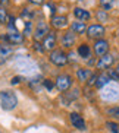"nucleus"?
<instances>
[{"instance_id":"393cba45","label":"nucleus","mask_w":119,"mask_h":133,"mask_svg":"<svg viewBox=\"0 0 119 133\" xmlns=\"http://www.w3.org/2000/svg\"><path fill=\"white\" fill-rule=\"evenodd\" d=\"M43 85L46 86V89H47V91H52L53 88H55V83H53L50 79H44V81H43Z\"/></svg>"},{"instance_id":"473e14b6","label":"nucleus","mask_w":119,"mask_h":133,"mask_svg":"<svg viewBox=\"0 0 119 133\" xmlns=\"http://www.w3.org/2000/svg\"><path fill=\"white\" fill-rule=\"evenodd\" d=\"M118 67H119V63H118Z\"/></svg>"},{"instance_id":"c85d7f7f","label":"nucleus","mask_w":119,"mask_h":133,"mask_svg":"<svg viewBox=\"0 0 119 133\" xmlns=\"http://www.w3.org/2000/svg\"><path fill=\"white\" fill-rule=\"evenodd\" d=\"M31 22H29V21H28L27 22V25H25V35H28V34H29V32H31Z\"/></svg>"},{"instance_id":"4be33fe9","label":"nucleus","mask_w":119,"mask_h":133,"mask_svg":"<svg viewBox=\"0 0 119 133\" xmlns=\"http://www.w3.org/2000/svg\"><path fill=\"white\" fill-rule=\"evenodd\" d=\"M106 127L110 130L112 133H119V126H118V123H115V121H107Z\"/></svg>"},{"instance_id":"a211bd4d","label":"nucleus","mask_w":119,"mask_h":133,"mask_svg":"<svg viewBox=\"0 0 119 133\" xmlns=\"http://www.w3.org/2000/svg\"><path fill=\"white\" fill-rule=\"evenodd\" d=\"M91 76H93V73H91L90 69H78V70H76V78H78L81 82H87V81H90Z\"/></svg>"},{"instance_id":"dca6fc26","label":"nucleus","mask_w":119,"mask_h":133,"mask_svg":"<svg viewBox=\"0 0 119 133\" xmlns=\"http://www.w3.org/2000/svg\"><path fill=\"white\" fill-rule=\"evenodd\" d=\"M110 83V78H109V75L107 73H102L97 76V81H96V86L97 88H100V89H103L106 85H109Z\"/></svg>"},{"instance_id":"4468645a","label":"nucleus","mask_w":119,"mask_h":133,"mask_svg":"<svg viewBox=\"0 0 119 133\" xmlns=\"http://www.w3.org/2000/svg\"><path fill=\"white\" fill-rule=\"evenodd\" d=\"M13 50L8 44H0V63H3L9 56H12Z\"/></svg>"},{"instance_id":"412c9836","label":"nucleus","mask_w":119,"mask_h":133,"mask_svg":"<svg viewBox=\"0 0 119 133\" xmlns=\"http://www.w3.org/2000/svg\"><path fill=\"white\" fill-rule=\"evenodd\" d=\"M115 4V0H100V6L104 9V10H110Z\"/></svg>"},{"instance_id":"f257e3e1","label":"nucleus","mask_w":119,"mask_h":133,"mask_svg":"<svg viewBox=\"0 0 119 133\" xmlns=\"http://www.w3.org/2000/svg\"><path fill=\"white\" fill-rule=\"evenodd\" d=\"M0 104L4 111H12L18 105V97L13 91H0Z\"/></svg>"},{"instance_id":"f3484780","label":"nucleus","mask_w":119,"mask_h":133,"mask_svg":"<svg viewBox=\"0 0 119 133\" xmlns=\"http://www.w3.org/2000/svg\"><path fill=\"white\" fill-rule=\"evenodd\" d=\"M71 31L74 34H84V32L87 31V25L81 22V21H76V22H72L71 25Z\"/></svg>"},{"instance_id":"7ed1b4c3","label":"nucleus","mask_w":119,"mask_h":133,"mask_svg":"<svg viewBox=\"0 0 119 133\" xmlns=\"http://www.w3.org/2000/svg\"><path fill=\"white\" fill-rule=\"evenodd\" d=\"M102 98L106 101H115L119 98V88L116 85H106L102 91Z\"/></svg>"},{"instance_id":"c756f323","label":"nucleus","mask_w":119,"mask_h":133,"mask_svg":"<svg viewBox=\"0 0 119 133\" xmlns=\"http://www.w3.org/2000/svg\"><path fill=\"white\" fill-rule=\"evenodd\" d=\"M96 81H97V75H93L91 78H90V81H88V83L90 85H96Z\"/></svg>"},{"instance_id":"f8f14e48","label":"nucleus","mask_w":119,"mask_h":133,"mask_svg":"<svg viewBox=\"0 0 119 133\" xmlns=\"http://www.w3.org/2000/svg\"><path fill=\"white\" fill-rule=\"evenodd\" d=\"M56 41H57L56 34H55V32H49V35L46 37V38H44V41H43L44 50H53V48L56 47Z\"/></svg>"},{"instance_id":"a878e982","label":"nucleus","mask_w":119,"mask_h":133,"mask_svg":"<svg viewBox=\"0 0 119 133\" xmlns=\"http://www.w3.org/2000/svg\"><path fill=\"white\" fill-rule=\"evenodd\" d=\"M6 19H8V16H6V10L0 6V24H4Z\"/></svg>"},{"instance_id":"423d86ee","label":"nucleus","mask_w":119,"mask_h":133,"mask_svg":"<svg viewBox=\"0 0 119 133\" xmlns=\"http://www.w3.org/2000/svg\"><path fill=\"white\" fill-rule=\"evenodd\" d=\"M104 32H106V29H104L103 25H90V26L87 28V35L90 37V38H96V39H100L104 35Z\"/></svg>"},{"instance_id":"b1692460","label":"nucleus","mask_w":119,"mask_h":133,"mask_svg":"<svg viewBox=\"0 0 119 133\" xmlns=\"http://www.w3.org/2000/svg\"><path fill=\"white\" fill-rule=\"evenodd\" d=\"M97 19H99V22H106L107 21L106 10H99V12H97Z\"/></svg>"},{"instance_id":"1a4fd4ad","label":"nucleus","mask_w":119,"mask_h":133,"mask_svg":"<svg viewBox=\"0 0 119 133\" xmlns=\"http://www.w3.org/2000/svg\"><path fill=\"white\" fill-rule=\"evenodd\" d=\"M107 51H109V43H107L106 39L100 38L94 43V53L99 56V57L107 54Z\"/></svg>"},{"instance_id":"6ab92c4d","label":"nucleus","mask_w":119,"mask_h":133,"mask_svg":"<svg viewBox=\"0 0 119 133\" xmlns=\"http://www.w3.org/2000/svg\"><path fill=\"white\" fill-rule=\"evenodd\" d=\"M78 54H79V57H82V59H88L90 54H91V50H90V47H88L87 44H81L78 47Z\"/></svg>"},{"instance_id":"f03ea898","label":"nucleus","mask_w":119,"mask_h":133,"mask_svg":"<svg viewBox=\"0 0 119 133\" xmlns=\"http://www.w3.org/2000/svg\"><path fill=\"white\" fill-rule=\"evenodd\" d=\"M6 39L9 41V44H22L24 43V35L16 29L15 19H13L12 16L9 18V31H8V35H6Z\"/></svg>"},{"instance_id":"9b49d317","label":"nucleus","mask_w":119,"mask_h":133,"mask_svg":"<svg viewBox=\"0 0 119 133\" xmlns=\"http://www.w3.org/2000/svg\"><path fill=\"white\" fill-rule=\"evenodd\" d=\"M75 39H76L75 34L72 31H68V32H65L63 37H62V45H63L65 48H71L72 45L75 44Z\"/></svg>"},{"instance_id":"2f4dec72","label":"nucleus","mask_w":119,"mask_h":133,"mask_svg":"<svg viewBox=\"0 0 119 133\" xmlns=\"http://www.w3.org/2000/svg\"><path fill=\"white\" fill-rule=\"evenodd\" d=\"M0 2H2V3H4V4H8V2H9V0H0Z\"/></svg>"},{"instance_id":"2eb2a0df","label":"nucleus","mask_w":119,"mask_h":133,"mask_svg":"<svg viewBox=\"0 0 119 133\" xmlns=\"http://www.w3.org/2000/svg\"><path fill=\"white\" fill-rule=\"evenodd\" d=\"M52 25L55 28H57V29H60V28H65L68 25V19L66 16H53L52 18Z\"/></svg>"},{"instance_id":"ddd939ff","label":"nucleus","mask_w":119,"mask_h":133,"mask_svg":"<svg viewBox=\"0 0 119 133\" xmlns=\"http://www.w3.org/2000/svg\"><path fill=\"white\" fill-rule=\"evenodd\" d=\"M74 15H75V18L78 21H81V22L88 21L90 18H91V15H90V12H88V10L81 9V8H75V9H74Z\"/></svg>"},{"instance_id":"9d476101","label":"nucleus","mask_w":119,"mask_h":133,"mask_svg":"<svg viewBox=\"0 0 119 133\" xmlns=\"http://www.w3.org/2000/svg\"><path fill=\"white\" fill-rule=\"evenodd\" d=\"M113 62H115V59H113V56L112 54H104V56H102L99 59V62H97V69H100V70H103V69H109V67L113 64Z\"/></svg>"},{"instance_id":"cd10ccee","label":"nucleus","mask_w":119,"mask_h":133,"mask_svg":"<svg viewBox=\"0 0 119 133\" xmlns=\"http://www.w3.org/2000/svg\"><path fill=\"white\" fill-rule=\"evenodd\" d=\"M21 81H22V78H21V76H15V78H12L10 83H12V85H18V83H21Z\"/></svg>"},{"instance_id":"bb28decb","label":"nucleus","mask_w":119,"mask_h":133,"mask_svg":"<svg viewBox=\"0 0 119 133\" xmlns=\"http://www.w3.org/2000/svg\"><path fill=\"white\" fill-rule=\"evenodd\" d=\"M41 45H43V44H40L38 41L34 43V48H35L37 51H40V53H43V51H44V47H41Z\"/></svg>"},{"instance_id":"20e7f679","label":"nucleus","mask_w":119,"mask_h":133,"mask_svg":"<svg viewBox=\"0 0 119 133\" xmlns=\"http://www.w3.org/2000/svg\"><path fill=\"white\" fill-rule=\"evenodd\" d=\"M50 62L53 63V64H56V66H59V67H62V66H65L68 63V56L65 54L62 50H53L52 53H50Z\"/></svg>"},{"instance_id":"5701e85b","label":"nucleus","mask_w":119,"mask_h":133,"mask_svg":"<svg viewBox=\"0 0 119 133\" xmlns=\"http://www.w3.org/2000/svg\"><path fill=\"white\" fill-rule=\"evenodd\" d=\"M109 78L112 79V81H119V67L118 69H112V70H109Z\"/></svg>"},{"instance_id":"6e6552de","label":"nucleus","mask_w":119,"mask_h":133,"mask_svg":"<svg viewBox=\"0 0 119 133\" xmlns=\"http://www.w3.org/2000/svg\"><path fill=\"white\" fill-rule=\"evenodd\" d=\"M69 120H71V124L78 130H85L87 129V124H85V120L82 118V116H79L78 113H71L69 114Z\"/></svg>"},{"instance_id":"0eeeda50","label":"nucleus","mask_w":119,"mask_h":133,"mask_svg":"<svg viewBox=\"0 0 119 133\" xmlns=\"http://www.w3.org/2000/svg\"><path fill=\"white\" fill-rule=\"evenodd\" d=\"M49 25L46 22H38L35 26V31H34V38L35 41H40V39H44L49 35Z\"/></svg>"},{"instance_id":"7c9ffc66","label":"nucleus","mask_w":119,"mask_h":133,"mask_svg":"<svg viewBox=\"0 0 119 133\" xmlns=\"http://www.w3.org/2000/svg\"><path fill=\"white\" fill-rule=\"evenodd\" d=\"M28 2H31L32 4H40V3H43L44 0H28Z\"/></svg>"},{"instance_id":"39448f33","label":"nucleus","mask_w":119,"mask_h":133,"mask_svg":"<svg viewBox=\"0 0 119 133\" xmlns=\"http://www.w3.org/2000/svg\"><path fill=\"white\" fill-rule=\"evenodd\" d=\"M72 86V78L69 75H59L56 78V88L62 92H66Z\"/></svg>"},{"instance_id":"aec40b11","label":"nucleus","mask_w":119,"mask_h":133,"mask_svg":"<svg viewBox=\"0 0 119 133\" xmlns=\"http://www.w3.org/2000/svg\"><path fill=\"white\" fill-rule=\"evenodd\" d=\"M107 116H110L112 118H115V120L119 121V107L115 105V107H109V108L106 110Z\"/></svg>"}]
</instances>
